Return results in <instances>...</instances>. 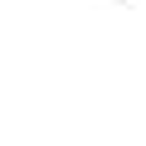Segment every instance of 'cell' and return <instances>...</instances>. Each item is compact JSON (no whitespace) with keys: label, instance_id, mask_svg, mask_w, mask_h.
I'll return each mask as SVG.
<instances>
[]
</instances>
